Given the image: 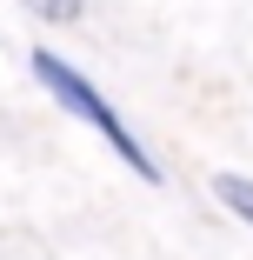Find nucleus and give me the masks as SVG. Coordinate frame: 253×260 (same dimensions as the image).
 Listing matches in <instances>:
<instances>
[{
	"label": "nucleus",
	"mask_w": 253,
	"mask_h": 260,
	"mask_svg": "<svg viewBox=\"0 0 253 260\" xmlns=\"http://www.w3.org/2000/svg\"><path fill=\"white\" fill-rule=\"evenodd\" d=\"M33 80H40L47 93H54L67 114H80V120H87L93 134H107V147L120 153V160H127V167H133L140 180H160V160H147V147H140V140H133V134L120 127V114H114L107 100L93 93V80H87V74H74V67H67L60 54H47V47H40V54H33Z\"/></svg>",
	"instance_id": "f257e3e1"
},
{
	"label": "nucleus",
	"mask_w": 253,
	"mask_h": 260,
	"mask_svg": "<svg viewBox=\"0 0 253 260\" xmlns=\"http://www.w3.org/2000/svg\"><path fill=\"white\" fill-rule=\"evenodd\" d=\"M213 193H220V207H233V214L253 227V180L246 174H213Z\"/></svg>",
	"instance_id": "f03ea898"
},
{
	"label": "nucleus",
	"mask_w": 253,
	"mask_h": 260,
	"mask_svg": "<svg viewBox=\"0 0 253 260\" xmlns=\"http://www.w3.org/2000/svg\"><path fill=\"white\" fill-rule=\"evenodd\" d=\"M40 20H80V0H27Z\"/></svg>",
	"instance_id": "7ed1b4c3"
}]
</instances>
